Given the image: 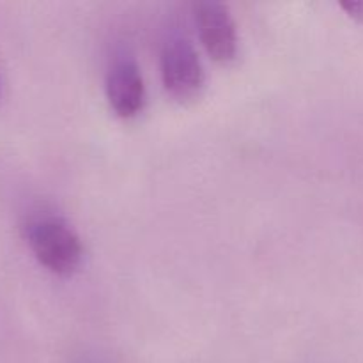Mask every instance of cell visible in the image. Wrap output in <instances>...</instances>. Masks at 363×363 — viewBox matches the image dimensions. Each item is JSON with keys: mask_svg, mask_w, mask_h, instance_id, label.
Wrapping results in <instances>:
<instances>
[{"mask_svg": "<svg viewBox=\"0 0 363 363\" xmlns=\"http://www.w3.org/2000/svg\"><path fill=\"white\" fill-rule=\"evenodd\" d=\"M23 229L32 254L48 272L66 277L80 266L84 248L66 220L52 213L35 211L28 215Z\"/></svg>", "mask_w": 363, "mask_h": 363, "instance_id": "obj_1", "label": "cell"}, {"mask_svg": "<svg viewBox=\"0 0 363 363\" xmlns=\"http://www.w3.org/2000/svg\"><path fill=\"white\" fill-rule=\"evenodd\" d=\"M0 96H2V78H0Z\"/></svg>", "mask_w": 363, "mask_h": 363, "instance_id": "obj_6", "label": "cell"}, {"mask_svg": "<svg viewBox=\"0 0 363 363\" xmlns=\"http://www.w3.org/2000/svg\"><path fill=\"white\" fill-rule=\"evenodd\" d=\"M195 20L206 52L216 62H233L238 55V32L230 11L218 0L195 4Z\"/></svg>", "mask_w": 363, "mask_h": 363, "instance_id": "obj_3", "label": "cell"}, {"mask_svg": "<svg viewBox=\"0 0 363 363\" xmlns=\"http://www.w3.org/2000/svg\"><path fill=\"white\" fill-rule=\"evenodd\" d=\"M340 6L347 11L350 16H353L354 20L363 21V0H346V2H340Z\"/></svg>", "mask_w": 363, "mask_h": 363, "instance_id": "obj_5", "label": "cell"}, {"mask_svg": "<svg viewBox=\"0 0 363 363\" xmlns=\"http://www.w3.org/2000/svg\"><path fill=\"white\" fill-rule=\"evenodd\" d=\"M162 80L167 92L181 103L191 101L204 87V67L197 50L186 38H170L160 59Z\"/></svg>", "mask_w": 363, "mask_h": 363, "instance_id": "obj_2", "label": "cell"}, {"mask_svg": "<svg viewBox=\"0 0 363 363\" xmlns=\"http://www.w3.org/2000/svg\"><path fill=\"white\" fill-rule=\"evenodd\" d=\"M106 96L117 116L130 119L138 116L145 105V85L137 62L119 55L106 74Z\"/></svg>", "mask_w": 363, "mask_h": 363, "instance_id": "obj_4", "label": "cell"}]
</instances>
